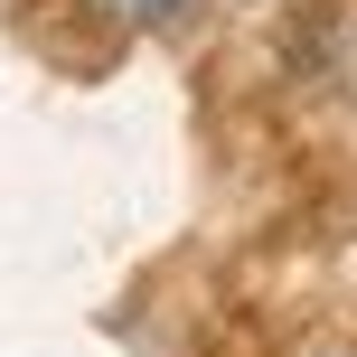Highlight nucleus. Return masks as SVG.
Wrapping results in <instances>:
<instances>
[{
    "label": "nucleus",
    "mask_w": 357,
    "mask_h": 357,
    "mask_svg": "<svg viewBox=\"0 0 357 357\" xmlns=\"http://www.w3.org/2000/svg\"><path fill=\"white\" fill-rule=\"evenodd\" d=\"M123 19H169V10H188V0H113Z\"/></svg>",
    "instance_id": "f257e3e1"
}]
</instances>
